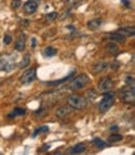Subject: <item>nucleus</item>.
<instances>
[{
	"label": "nucleus",
	"mask_w": 135,
	"mask_h": 155,
	"mask_svg": "<svg viewBox=\"0 0 135 155\" xmlns=\"http://www.w3.org/2000/svg\"><path fill=\"white\" fill-rule=\"evenodd\" d=\"M114 100H115V93L113 91H105L104 95H103V99L99 103L98 105V109H99L100 113H105L108 111L111 106L114 105Z\"/></svg>",
	"instance_id": "obj_1"
},
{
	"label": "nucleus",
	"mask_w": 135,
	"mask_h": 155,
	"mask_svg": "<svg viewBox=\"0 0 135 155\" xmlns=\"http://www.w3.org/2000/svg\"><path fill=\"white\" fill-rule=\"evenodd\" d=\"M90 83V79L89 76H88L86 74H80V75H78V76L75 79H73V81L68 85V89L69 90H81V89L88 85V84Z\"/></svg>",
	"instance_id": "obj_2"
},
{
	"label": "nucleus",
	"mask_w": 135,
	"mask_h": 155,
	"mask_svg": "<svg viewBox=\"0 0 135 155\" xmlns=\"http://www.w3.org/2000/svg\"><path fill=\"white\" fill-rule=\"evenodd\" d=\"M68 105L70 106L71 109L81 110V109H85L86 108L88 101L85 98H83L80 95H71L68 98Z\"/></svg>",
	"instance_id": "obj_3"
},
{
	"label": "nucleus",
	"mask_w": 135,
	"mask_h": 155,
	"mask_svg": "<svg viewBox=\"0 0 135 155\" xmlns=\"http://www.w3.org/2000/svg\"><path fill=\"white\" fill-rule=\"evenodd\" d=\"M120 96L124 103L127 104H134L135 100V85H128L125 89H123L122 93H120Z\"/></svg>",
	"instance_id": "obj_4"
},
{
	"label": "nucleus",
	"mask_w": 135,
	"mask_h": 155,
	"mask_svg": "<svg viewBox=\"0 0 135 155\" xmlns=\"http://www.w3.org/2000/svg\"><path fill=\"white\" fill-rule=\"evenodd\" d=\"M36 79V69L35 68H30L21 75L20 78V83L21 84H30Z\"/></svg>",
	"instance_id": "obj_5"
},
{
	"label": "nucleus",
	"mask_w": 135,
	"mask_h": 155,
	"mask_svg": "<svg viewBox=\"0 0 135 155\" xmlns=\"http://www.w3.org/2000/svg\"><path fill=\"white\" fill-rule=\"evenodd\" d=\"M113 88V80H111L110 78L108 76H105V78H101L99 83H98V89H99V91H108L110 90V89Z\"/></svg>",
	"instance_id": "obj_6"
},
{
	"label": "nucleus",
	"mask_w": 135,
	"mask_h": 155,
	"mask_svg": "<svg viewBox=\"0 0 135 155\" xmlns=\"http://www.w3.org/2000/svg\"><path fill=\"white\" fill-rule=\"evenodd\" d=\"M71 108L70 106H60L58 108L57 110H55V115H57V118H66L71 114Z\"/></svg>",
	"instance_id": "obj_7"
},
{
	"label": "nucleus",
	"mask_w": 135,
	"mask_h": 155,
	"mask_svg": "<svg viewBox=\"0 0 135 155\" xmlns=\"http://www.w3.org/2000/svg\"><path fill=\"white\" fill-rule=\"evenodd\" d=\"M109 35V39H111L114 41V43H116V44H123V43H125V40H127V36H124V35H122L120 33H118V31H115V33H110V34H108Z\"/></svg>",
	"instance_id": "obj_8"
},
{
	"label": "nucleus",
	"mask_w": 135,
	"mask_h": 155,
	"mask_svg": "<svg viewBox=\"0 0 135 155\" xmlns=\"http://www.w3.org/2000/svg\"><path fill=\"white\" fill-rule=\"evenodd\" d=\"M25 45H26V40H25V34H21L19 35V38H18L16 43H15V50L18 51H23L25 49Z\"/></svg>",
	"instance_id": "obj_9"
},
{
	"label": "nucleus",
	"mask_w": 135,
	"mask_h": 155,
	"mask_svg": "<svg viewBox=\"0 0 135 155\" xmlns=\"http://www.w3.org/2000/svg\"><path fill=\"white\" fill-rule=\"evenodd\" d=\"M36 9H38V5H36V3L33 1V0H29L28 3L24 4V10H25V13L33 14V13L36 11Z\"/></svg>",
	"instance_id": "obj_10"
},
{
	"label": "nucleus",
	"mask_w": 135,
	"mask_h": 155,
	"mask_svg": "<svg viewBox=\"0 0 135 155\" xmlns=\"http://www.w3.org/2000/svg\"><path fill=\"white\" fill-rule=\"evenodd\" d=\"M118 33H120V34L124 36H134L135 29H134V26H124L122 29H119Z\"/></svg>",
	"instance_id": "obj_11"
},
{
	"label": "nucleus",
	"mask_w": 135,
	"mask_h": 155,
	"mask_svg": "<svg viewBox=\"0 0 135 155\" xmlns=\"http://www.w3.org/2000/svg\"><path fill=\"white\" fill-rule=\"evenodd\" d=\"M109 68V64L108 63H105V62H100V63H96L94 65V73H103L104 70H106Z\"/></svg>",
	"instance_id": "obj_12"
},
{
	"label": "nucleus",
	"mask_w": 135,
	"mask_h": 155,
	"mask_svg": "<svg viewBox=\"0 0 135 155\" xmlns=\"http://www.w3.org/2000/svg\"><path fill=\"white\" fill-rule=\"evenodd\" d=\"M58 54V50L53 48V46H46V48L43 50V55L46 56V58H53Z\"/></svg>",
	"instance_id": "obj_13"
},
{
	"label": "nucleus",
	"mask_w": 135,
	"mask_h": 155,
	"mask_svg": "<svg viewBox=\"0 0 135 155\" xmlns=\"http://www.w3.org/2000/svg\"><path fill=\"white\" fill-rule=\"evenodd\" d=\"M100 25H101V19H93V20L88 21V28H89L90 30L99 29Z\"/></svg>",
	"instance_id": "obj_14"
},
{
	"label": "nucleus",
	"mask_w": 135,
	"mask_h": 155,
	"mask_svg": "<svg viewBox=\"0 0 135 155\" xmlns=\"http://www.w3.org/2000/svg\"><path fill=\"white\" fill-rule=\"evenodd\" d=\"M85 151V145L84 144H76V145H74V147L69 150V153L70 154H80V153H84Z\"/></svg>",
	"instance_id": "obj_15"
},
{
	"label": "nucleus",
	"mask_w": 135,
	"mask_h": 155,
	"mask_svg": "<svg viewBox=\"0 0 135 155\" xmlns=\"http://www.w3.org/2000/svg\"><path fill=\"white\" fill-rule=\"evenodd\" d=\"M73 74H74V73H71L70 75H68V76H65L64 79H60V80H55V81H49V83H48V85H49V86H55V85H60V84L65 83L66 80H69V79H71V78H73Z\"/></svg>",
	"instance_id": "obj_16"
},
{
	"label": "nucleus",
	"mask_w": 135,
	"mask_h": 155,
	"mask_svg": "<svg viewBox=\"0 0 135 155\" xmlns=\"http://www.w3.org/2000/svg\"><path fill=\"white\" fill-rule=\"evenodd\" d=\"M93 144H94V147H95V148H98V149H104V148L108 147V143H105L104 140L98 139V138L93 140Z\"/></svg>",
	"instance_id": "obj_17"
},
{
	"label": "nucleus",
	"mask_w": 135,
	"mask_h": 155,
	"mask_svg": "<svg viewBox=\"0 0 135 155\" xmlns=\"http://www.w3.org/2000/svg\"><path fill=\"white\" fill-rule=\"evenodd\" d=\"M24 114H25V110L23 109V108H15V109L9 114V118L13 119V118H15V116H18V115H24Z\"/></svg>",
	"instance_id": "obj_18"
},
{
	"label": "nucleus",
	"mask_w": 135,
	"mask_h": 155,
	"mask_svg": "<svg viewBox=\"0 0 135 155\" xmlns=\"http://www.w3.org/2000/svg\"><path fill=\"white\" fill-rule=\"evenodd\" d=\"M46 131H49V126H46V125L40 126V128H38V129L34 131V133H33V138H35L36 135L40 134V133H46Z\"/></svg>",
	"instance_id": "obj_19"
},
{
	"label": "nucleus",
	"mask_w": 135,
	"mask_h": 155,
	"mask_svg": "<svg viewBox=\"0 0 135 155\" xmlns=\"http://www.w3.org/2000/svg\"><path fill=\"white\" fill-rule=\"evenodd\" d=\"M29 63H30V55H29V54H26V55H24V58H23V60H21V63H20V68H25V67H28V65H29Z\"/></svg>",
	"instance_id": "obj_20"
},
{
	"label": "nucleus",
	"mask_w": 135,
	"mask_h": 155,
	"mask_svg": "<svg viewBox=\"0 0 135 155\" xmlns=\"http://www.w3.org/2000/svg\"><path fill=\"white\" fill-rule=\"evenodd\" d=\"M123 139V135L120 134H113L109 137V143H115V142H119V140Z\"/></svg>",
	"instance_id": "obj_21"
},
{
	"label": "nucleus",
	"mask_w": 135,
	"mask_h": 155,
	"mask_svg": "<svg viewBox=\"0 0 135 155\" xmlns=\"http://www.w3.org/2000/svg\"><path fill=\"white\" fill-rule=\"evenodd\" d=\"M83 0H66V3H65V5H66L68 8H73V6H75L78 5L79 3H81Z\"/></svg>",
	"instance_id": "obj_22"
},
{
	"label": "nucleus",
	"mask_w": 135,
	"mask_h": 155,
	"mask_svg": "<svg viewBox=\"0 0 135 155\" xmlns=\"http://www.w3.org/2000/svg\"><path fill=\"white\" fill-rule=\"evenodd\" d=\"M106 48H108V50L110 51V53L115 54V53H116V50H118V45H116V43H109Z\"/></svg>",
	"instance_id": "obj_23"
},
{
	"label": "nucleus",
	"mask_w": 135,
	"mask_h": 155,
	"mask_svg": "<svg viewBox=\"0 0 135 155\" xmlns=\"http://www.w3.org/2000/svg\"><path fill=\"white\" fill-rule=\"evenodd\" d=\"M58 18V13H50V14H46V16H45V20L46 21H52L54 20V19H57Z\"/></svg>",
	"instance_id": "obj_24"
},
{
	"label": "nucleus",
	"mask_w": 135,
	"mask_h": 155,
	"mask_svg": "<svg viewBox=\"0 0 135 155\" xmlns=\"http://www.w3.org/2000/svg\"><path fill=\"white\" fill-rule=\"evenodd\" d=\"M86 95H88V99L94 100L95 98H96V91H95V90H91V89H90V90L86 93Z\"/></svg>",
	"instance_id": "obj_25"
},
{
	"label": "nucleus",
	"mask_w": 135,
	"mask_h": 155,
	"mask_svg": "<svg viewBox=\"0 0 135 155\" xmlns=\"http://www.w3.org/2000/svg\"><path fill=\"white\" fill-rule=\"evenodd\" d=\"M11 40H13V35L11 34H5V36H4V44H5V45L10 44Z\"/></svg>",
	"instance_id": "obj_26"
},
{
	"label": "nucleus",
	"mask_w": 135,
	"mask_h": 155,
	"mask_svg": "<svg viewBox=\"0 0 135 155\" xmlns=\"http://www.w3.org/2000/svg\"><path fill=\"white\" fill-rule=\"evenodd\" d=\"M20 5H21V0H13V1H11L13 9H18Z\"/></svg>",
	"instance_id": "obj_27"
},
{
	"label": "nucleus",
	"mask_w": 135,
	"mask_h": 155,
	"mask_svg": "<svg viewBox=\"0 0 135 155\" xmlns=\"http://www.w3.org/2000/svg\"><path fill=\"white\" fill-rule=\"evenodd\" d=\"M127 83L129 84V85H134V78L133 76H128L127 78Z\"/></svg>",
	"instance_id": "obj_28"
},
{
	"label": "nucleus",
	"mask_w": 135,
	"mask_h": 155,
	"mask_svg": "<svg viewBox=\"0 0 135 155\" xmlns=\"http://www.w3.org/2000/svg\"><path fill=\"white\" fill-rule=\"evenodd\" d=\"M48 149H50V145H48V144H46L45 147H43L41 149H39V151H45V150H48Z\"/></svg>",
	"instance_id": "obj_29"
},
{
	"label": "nucleus",
	"mask_w": 135,
	"mask_h": 155,
	"mask_svg": "<svg viewBox=\"0 0 135 155\" xmlns=\"http://www.w3.org/2000/svg\"><path fill=\"white\" fill-rule=\"evenodd\" d=\"M123 3L125 4V6H127V8H129V6H130V5H129V4H130V3H128V1H127V0H123Z\"/></svg>",
	"instance_id": "obj_30"
},
{
	"label": "nucleus",
	"mask_w": 135,
	"mask_h": 155,
	"mask_svg": "<svg viewBox=\"0 0 135 155\" xmlns=\"http://www.w3.org/2000/svg\"><path fill=\"white\" fill-rule=\"evenodd\" d=\"M31 44H33V46H35V44H36V40H35V39H31Z\"/></svg>",
	"instance_id": "obj_31"
}]
</instances>
